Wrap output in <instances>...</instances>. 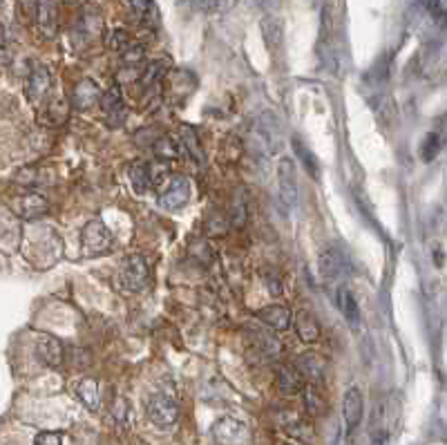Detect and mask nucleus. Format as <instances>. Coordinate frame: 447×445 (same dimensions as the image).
Wrapping results in <instances>:
<instances>
[{
	"instance_id": "1",
	"label": "nucleus",
	"mask_w": 447,
	"mask_h": 445,
	"mask_svg": "<svg viewBox=\"0 0 447 445\" xmlns=\"http://www.w3.org/2000/svg\"><path fill=\"white\" fill-rule=\"evenodd\" d=\"M251 139H253V148L262 155H273L282 148V124L275 112H262L253 121L251 126Z\"/></svg>"
},
{
	"instance_id": "2",
	"label": "nucleus",
	"mask_w": 447,
	"mask_h": 445,
	"mask_svg": "<svg viewBox=\"0 0 447 445\" xmlns=\"http://www.w3.org/2000/svg\"><path fill=\"white\" fill-rule=\"evenodd\" d=\"M119 280L126 291H132V293L143 291L148 287V282H150V266H148L143 255L139 253L128 255V258L121 262Z\"/></svg>"
},
{
	"instance_id": "3",
	"label": "nucleus",
	"mask_w": 447,
	"mask_h": 445,
	"mask_svg": "<svg viewBox=\"0 0 447 445\" xmlns=\"http://www.w3.org/2000/svg\"><path fill=\"white\" fill-rule=\"evenodd\" d=\"M81 244H83V253L88 258H99L112 249V233L107 231V226L101 220H92L81 231Z\"/></svg>"
},
{
	"instance_id": "4",
	"label": "nucleus",
	"mask_w": 447,
	"mask_h": 445,
	"mask_svg": "<svg viewBox=\"0 0 447 445\" xmlns=\"http://www.w3.org/2000/svg\"><path fill=\"white\" fill-rule=\"evenodd\" d=\"M148 419H150L157 427L168 429L179 421V405L170 394H153L148 400Z\"/></svg>"
},
{
	"instance_id": "5",
	"label": "nucleus",
	"mask_w": 447,
	"mask_h": 445,
	"mask_svg": "<svg viewBox=\"0 0 447 445\" xmlns=\"http://www.w3.org/2000/svg\"><path fill=\"white\" fill-rule=\"evenodd\" d=\"M213 439L220 445H249L251 429L235 416H224L213 425Z\"/></svg>"
},
{
	"instance_id": "6",
	"label": "nucleus",
	"mask_w": 447,
	"mask_h": 445,
	"mask_svg": "<svg viewBox=\"0 0 447 445\" xmlns=\"http://www.w3.org/2000/svg\"><path fill=\"white\" fill-rule=\"evenodd\" d=\"M246 343L251 352L264 360H273L282 352L280 340L268 329H262V327H246Z\"/></svg>"
},
{
	"instance_id": "7",
	"label": "nucleus",
	"mask_w": 447,
	"mask_h": 445,
	"mask_svg": "<svg viewBox=\"0 0 447 445\" xmlns=\"http://www.w3.org/2000/svg\"><path fill=\"white\" fill-rule=\"evenodd\" d=\"M278 184H280V199L287 208H293L297 201V170L291 157H282L278 164Z\"/></svg>"
},
{
	"instance_id": "8",
	"label": "nucleus",
	"mask_w": 447,
	"mask_h": 445,
	"mask_svg": "<svg viewBox=\"0 0 447 445\" xmlns=\"http://www.w3.org/2000/svg\"><path fill=\"white\" fill-rule=\"evenodd\" d=\"M188 199H191V182L188 177L177 174V177H172L166 191L159 195V206L166 210H179L188 204Z\"/></svg>"
},
{
	"instance_id": "9",
	"label": "nucleus",
	"mask_w": 447,
	"mask_h": 445,
	"mask_svg": "<svg viewBox=\"0 0 447 445\" xmlns=\"http://www.w3.org/2000/svg\"><path fill=\"white\" fill-rule=\"evenodd\" d=\"M99 103H101V110L107 119V126L119 128L126 121L128 110H126V101H124V94H121L119 85H112L105 94H101Z\"/></svg>"
},
{
	"instance_id": "10",
	"label": "nucleus",
	"mask_w": 447,
	"mask_h": 445,
	"mask_svg": "<svg viewBox=\"0 0 447 445\" xmlns=\"http://www.w3.org/2000/svg\"><path fill=\"white\" fill-rule=\"evenodd\" d=\"M278 425L284 434H289L291 439L297 441H314V429L306 423V419H302L300 414L293 410H282L278 412Z\"/></svg>"
},
{
	"instance_id": "11",
	"label": "nucleus",
	"mask_w": 447,
	"mask_h": 445,
	"mask_svg": "<svg viewBox=\"0 0 447 445\" xmlns=\"http://www.w3.org/2000/svg\"><path fill=\"white\" fill-rule=\"evenodd\" d=\"M52 88V76L49 70L45 65H34L30 76H27V83H25V94L30 103H43V99L47 97V92Z\"/></svg>"
},
{
	"instance_id": "12",
	"label": "nucleus",
	"mask_w": 447,
	"mask_h": 445,
	"mask_svg": "<svg viewBox=\"0 0 447 445\" xmlns=\"http://www.w3.org/2000/svg\"><path fill=\"white\" fill-rule=\"evenodd\" d=\"M20 244V218L13 210H0V249L13 253Z\"/></svg>"
},
{
	"instance_id": "13",
	"label": "nucleus",
	"mask_w": 447,
	"mask_h": 445,
	"mask_svg": "<svg viewBox=\"0 0 447 445\" xmlns=\"http://www.w3.org/2000/svg\"><path fill=\"white\" fill-rule=\"evenodd\" d=\"M47 210H49V201L40 193H27L18 197L16 204H13V213H16L20 220H38L43 218V215H47Z\"/></svg>"
},
{
	"instance_id": "14",
	"label": "nucleus",
	"mask_w": 447,
	"mask_h": 445,
	"mask_svg": "<svg viewBox=\"0 0 447 445\" xmlns=\"http://www.w3.org/2000/svg\"><path fill=\"white\" fill-rule=\"evenodd\" d=\"M293 367L300 372L302 379L311 385H322L324 376H327V362H324L318 354H311V352L297 356Z\"/></svg>"
},
{
	"instance_id": "15",
	"label": "nucleus",
	"mask_w": 447,
	"mask_h": 445,
	"mask_svg": "<svg viewBox=\"0 0 447 445\" xmlns=\"http://www.w3.org/2000/svg\"><path fill=\"white\" fill-rule=\"evenodd\" d=\"M364 414V400L358 387H349L345 394V405H342V416L347 425V434H354Z\"/></svg>"
},
{
	"instance_id": "16",
	"label": "nucleus",
	"mask_w": 447,
	"mask_h": 445,
	"mask_svg": "<svg viewBox=\"0 0 447 445\" xmlns=\"http://www.w3.org/2000/svg\"><path fill=\"white\" fill-rule=\"evenodd\" d=\"M36 20L38 30L47 38L59 32V0H36Z\"/></svg>"
},
{
	"instance_id": "17",
	"label": "nucleus",
	"mask_w": 447,
	"mask_h": 445,
	"mask_svg": "<svg viewBox=\"0 0 447 445\" xmlns=\"http://www.w3.org/2000/svg\"><path fill=\"white\" fill-rule=\"evenodd\" d=\"M36 352L47 367H61L65 360V347L59 338L49 333H40L36 343Z\"/></svg>"
},
{
	"instance_id": "18",
	"label": "nucleus",
	"mask_w": 447,
	"mask_h": 445,
	"mask_svg": "<svg viewBox=\"0 0 447 445\" xmlns=\"http://www.w3.org/2000/svg\"><path fill=\"white\" fill-rule=\"evenodd\" d=\"M257 320L264 322V325L268 329H275V331H287L291 327V312L287 307H282V304H270V307H264L257 312Z\"/></svg>"
},
{
	"instance_id": "19",
	"label": "nucleus",
	"mask_w": 447,
	"mask_h": 445,
	"mask_svg": "<svg viewBox=\"0 0 447 445\" xmlns=\"http://www.w3.org/2000/svg\"><path fill=\"white\" fill-rule=\"evenodd\" d=\"M342 266H345V258H342V253L338 251L335 247H329V249H324L320 253V258H318V268H320V275L322 280H335L338 275L342 273Z\"/></svg>"
},
{
	"instance_id": "20",
	"label": "nucleus",
	"mask_w": 447,
	"mask_h": 445,
	"mask_svg": "<svg viewBox=\"0 0 447 445\" xmlns=\"http://www.w3.org/2000/svg\"><path fill=\"white\" fill-rule=\"evenodd\" d=\"M306 381L302 379V374L297 372L293 365H282L278 367V387H280V392L284 396H295V394H300L302 389H304Z\"/></svg>"
},
{
	"instance_id": "21",
	"label": "nucleus",
	"mask_w": 447,
	"mask_h": 445,
	"mask_svg": "<svg viewBox=\"0 0 447 445\" xmlns=\"http://www.w3.org/2000/svg\"><path fill=\"white\" fill-rule=\"evenodd\" d=\"M99 99H101V90L90 78L76 83V88L72 92V105L76 107V110H88V107H92Z\"/></svg>"
},
{
	"instance_id": "22",
	"label": "nucleus",
	"mask_w": 447,
	"mask_h": 445,
	"mask_svg": "<svg viewBox=\"0 0 447 445\" xmlns=\"http://www.w3.org/2000/svg\"><path fill=\"white\" fill-rule=\"evenodd\" d=\"M338 309L342 312L345 320L349 322L351 329H358L360 327V307L354 298V293H351L347 287L338 289Z\"/></svg>"
},
{
	"instance_id": "23",
	"label": "nucleus",
	"mask_w": 447,
	"mask_h": 445,
	"mask_svg": "<svg viewBox=\"0 0 447 445\" xmlns=\"http://www.w3.org/2000/svg\"><path fill=\"white\" fill-rule=\"evenodd\" d=\"M179 143H181V150L186 155H191V159L195 161V164H206V157H204V148H201L199 143V137H197V130L193 126H181L179 130Z\"/></svg>"
},
{
	"instance_id": "24",
	"label": "nucleus",
	"mask_w": 447,
	"mask_h": 445,
	"mask_svg": "<svg viewBox=\"0 0 447 445\" xmlns=\"http://www.w3.org/2000/svg\"><path fill=\"white\" fill-rule=\"evenodd\" d=\"M101 32H103V18H101V13L97 9L88 7L83 13H81V18H78L76 34L83 36L85 40H90V38L101 36Z\"/></svg>"
},
{
	"instance_id": "25",
	"label": "nucleus",
	"mask_w": 447,
	"mask_h": 445,
	"mask_svg": "<svg viewBox=\"0 0 447 445\" xmlns=\"http://www.w3.org/2000/svg\"><path fill=\"white\" fill-rule=\"evenodd\" d=\"M295 331H297V336H300L302 343L311 345V343L320 340V325H318L316 316L311 312H306V309L295 316Z\"/></svg>"
},
{
	"instance_id": "26",
	"label": "nucleus",
	"mask_w": 447,
	"mask_h": 445,
	"mask_svg": "<svg viewBox=\"0 0 447 445\" xmlns=\"http://www.w3.org/2000/svg\"><path fill=\"white\" fill-rule=\"evenodd\" d=\"M260 30H262V38H264L266 47L278 49L282 45V40H284V23H282V18L273 16V13H268V16L262 18Z\"/></svg>"
},
{
	"instance_id": "27",
	"label": "nucleus",
	"mask_w": 447,
	"mask_h": 445,
	"mask_svg": "<svg viewBox=\"0 0 447 445\" xmlns=\"http://www.w3.org/2000/svg\"><path fill=\"white\" fill-rule=\"evenodd\" d=\"M304 396V410L309 416H322L327 414V400H324V394L320 392V385H304V389L300 392Z\"/></svg>"
},
{
	"instance_id": "28",
	"label": "nucleus",
	"mask_w": 447,
	"mask_h": 445,
	"mask_svg": "<svg viewBox=\"0 0 447 445\" xmlns=\"http://www.w3.org/2000/svg\"><path fill=\"white\" fill-rule=\"evenodd\" d=\"M168 70H170V61L168 59H157L153 63H148L143 74H141V85L148 90V88L161 83V81H164V76L168 74Z\"/></svg>"
},
{
	"instance_id": "29",
	"label": "nucleus",
	"mask_w": 447,
	"mask_h": 445,
	"mask_svg": "<svg viewBox=\"0 0 447 445\" xmlns=\"http://www.w3.org/2000/svg\"><path fill=\"white\" fill-rule=\"evenodd\" d=\"M76 394L78 398L85 403V408L92 410V412H97L99 405H101V394H99V383L94 381V379H83V381H78L76 385Z\"/></svg>"
},
{
	"instance_id": "30",
	"label": "nucleus",
	"mask_w": 447,
	"mask_h": 445,
	"mask_svg": "<svg viewBox=\"0 0 447 445\" xmlns=\"http://www.w3.org/2000/svg\"><path fill=\"white\" fill-rule=\"evenodd\" d=\"M246 222H249V197H246V191L239 188L233 197V208H230V226L244 228Z\"/></svg>"
},
{
	"instance_id": "31",
	"label": "nucleus",
	"mask_w": 447,
	"mask_h": 445,
	"mask_svg": "<svg viewBox=\"0 0 447 445\" xmlns=\"http://www.w3.org/2000/svg\"><path fill=\"white\" fill-rule=\"evenodd\" d=\"M128 174H130V182H132L134 191H137V193H145V191H150V188H153L150 172H148L145 161H134V164H130Z\"/></svg>"
},
{
	"instance_id": "32",
	"label": "nucleus",
	"mask_w": 447,
	"mask_h": 445,
	"mask_svg": "<svg viewBox=\"0 0 447 445\" xmlns=\"http://www.w3.org/2000/svg\"><path fill=\"white\" fill-rule=\"evenodd\" d=\"M291 143H293V150H295L297 159H300V161H302V166L306 168V172H309L314 179H318L320 164H318V159L314 157V153H311L309 148H306L300 139H297V137H293V139H291Z\"/></svg>"
},
{
	"instance_id": "33",
	"label": "nucleus",
	"mask_w": 447,
	"mask_h": 445,
	"mask_svg": "<svg viewBox=\"0 0 447 445\" xmlns=\"http://www.w3.org/2000/svg\"><path fill=\"white\" fill-rule=\"evenodd\" d=\"M130 7L143 25H155L159 18L155 0H130Z\"/></svg>"
},
{
	"instance_id": "34",
	"label": "nucleus",
	"mask_w": 447,
	"mask_h": 445,
	"mask_svg": "<svg viewBox=\"0 0 447 445\" xmlns=\"http://www.w3.org/2000/svg\"><path fill=\"white\" fill-rule=\"evenodd\" d=\"M103 43H105L107 49L124 52L130 45V34L126 30H121V27H114V30H107L103 34Z\"/></svg>"
},
{
	"instance_id": "35",
	"label": "nucleus",
	"mask_w": 447,
	"mask_h": 445,
	"mask_svg": "<svg viewBox=\"0 0 447 445\" xmlns=\"http://www.w3.org/2000/svg\"><path fill=\"white\" fill-rule=\"evenodd\" d=\"M153 150L161 159H164V157L166 159H172V157H177V153H179V143L174 141L172 137H159L155 141V146H153Z\"/></svg>"
},
{
	"instance_id": "36",
	"label": "nucleus",
	"mask_w": 447,
	"mask_h": 445,
	"mask_svg": "<svg viewBox=\"0 0 447 445\" xmlns=\"http://www.w3.org/2000/svg\"><path fill=\"white\" fill-rule=\"evenodd\" d=\"M237 5V0H197V7L204 13H226Z\"/></svg>"
},
{
	"instance_id": "37",
	"label": "nucleus",
	"mask_w": 447,
	"mask_h": 445,
	"mask_svg": "<svg viewBox=\"0 0 447 445\" xmlns=\"http://www.w3.org/2000/svg\"><path fill=\"white\" fill-rule=\"evenodd\" d=\"M148 172H150V184H153V188H159L161 182H164V179L168 177L170 166L166 164V161L157 159V161H153V164H148Z\"/></svg>"
},
{
	"instance_id": "38",
	"label": "nucleus",
	"mask_w": 447,
	"mask_h": 445,
	"mask_svg": "<svg viewBox=\"0 0 447 445\" xmlns=\"http://www.w3.org/2000/svg\"><path fill=\"white\" fill-rule=\"evenodd\" d=\"M439 150H441V139H439V134L429 132L427 137H425V141H423V148H421L423 159H425V161H431V159H434V157L439 155Z\"/></svg>"
},
{
	"instance_id": "39",
	"label": "nucleus",
	"mask_w": 447,
	"mask_h": 445,
	"mask_svg": "<svg viewBox=\"0 0 447 445\" xmlns=\"http://www.w3.org/2000/svg\"><path fill=\"white\" fill-rule=\"evenodd\" d=\"M262 280H264V287L273 293V295H280L282 293V280H280V273L275 271V268H264L262 271Z\"/></svg>"
},
{
	"instance_id": "40",
	"label": "nucleus",
	"mask_w": 447,
	"mask_h": 445,
	"mask_svg": "<svg viewBox=\"0 0 447 445\" xmlns=\"http://www.w3.org/2000/svg\"><path fill=\"white\" fill-rule=\"evenodd\" d=\"M145 59V49L141 45H128L124 49V63L126 65H139Z\"/></svg>"
},
{
	"instance_id": "41",
	"label": "nucleus",
	"mask_w": 447,
	"mask_h": 445,
	"mask_svg": "<svg viewBox=\"0 0 447 445\" xmlns=\"http://www.w3.org/2000/svg\"><path fill=\"white\" fill-rule=\"evenodd\" d=\"M34 445H63V434L61 432H40L34 439Z\"/></svg>"
},
{
	"instance_id": "42",
	"label": "nucleus",
	"mask_w": 447,
	"mask_h": 445,
	"mask_svg": "<svg viewBox=\"0 0 447 445\" xmlns=\"http://www.w3.org/2000/svg\"><path fill=\"white\" fill-rule=\"evenodd\" d=\"M425 7H427L429 11H441V7H439V0H425Z\"/></svg>"
},
{
	"instance_id": "43",
	"label": "nucleus",
	"mask_w": 447,
	"mask_h": 445,
	"mask_svg": "<svg viewBox=\"0 0 447 445\" xmlns=\"http://www.w3.org/2000/svg\"><path fill=\"white\" fill-rule=\"evenodd\" d=\"M5 43V32H3V25H0V45Z\"/></svg>"
},
{
	"instance_id": "44",
	"label": "nucleus",
	"mask_w": 447,
	"mask_h": 445,
	"mask_svg": "<svg viewBox=\"0 0 447 445\" xmlns=\"http://www.w3.org/2000/svg\"><path fill=\"white\" fill-rule=\"evenodd\" d=\"M65 3H74V0H65Z\"/></svg>"
},
{
	"instance_id": "45",
	"label": "nucleus",
	"mask_w": 447,
	"mask_h": 445,
	"mask_svg": "<svg viewBox=\"0 0 447 445\" xmlns=\"http://www.w3.org/2000/svg\"><path fill=\"white\" fill-rule=\"evenodd\" d=\"M0 3H3V0H0Z\"/></svg>"
},
{
	"instance_id": "46",
	"label": "nucleus",
	"mask_w": 447,
	"mask_h": 445,
	"mask_svg": "<svg viewBox=\"0 0 447 445\" xmlns=\"http://www.w3.org/2000/svg\"><path fill=\"white\" fill-rule=\"evenodd\" d=\"M282 445H284V443H282Z\"/></svg>"
}]
</instances>
